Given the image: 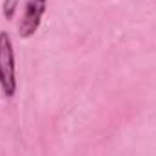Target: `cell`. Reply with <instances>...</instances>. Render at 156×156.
Returning a JSON list of instances; mask_svg holds the SVG:
<instances>
[{
    "label": "cell",
    "mask_w": 156,
    "mask_h": 156,
    "mask_svg": "<svg viewBox=\"0 0 156 156\" xmlns=\"http://www.w3.org/2000/svg\"><path fill=\"white\" fill-rule=\"evenodd\" d=\"M45 9H47V0H24L22 16L18 22L20 38H29L38 31Z\"/></svg>",
    "instance_id": "7a4b0ae2"
},
{
    "label": "cell",
    "mask_w": 156,
    "mask_h": 156,
    "mask_svg": "<svg viewBox=\"0 0 156 156\" xmlns=\"http://www.w3.org/2000/svg\"><path fill=\"white\" fill-rule=\"evenodd\" d=\"M16 9H18V0H4V4H2V15L5 16V20H13Z\"/></svg>",
    "instance_id": "3957f363"
},
{
    "label": "cell",
    "mask_w": 156,
    "mask_h": 156,
    "mask_svg": "<svg viewBox=\"0 0 156 156\" xmlns=\"http://www.w3.org/2000/svg\"><path fill=\"white\" fill-rule=\"evenodd\" d=\"M0 87L4 96L7 98H13L16 93L15 47L7 31H0Z\"/></svg>",
    "instance_id": "6da1fadb"
}]
</instances>
